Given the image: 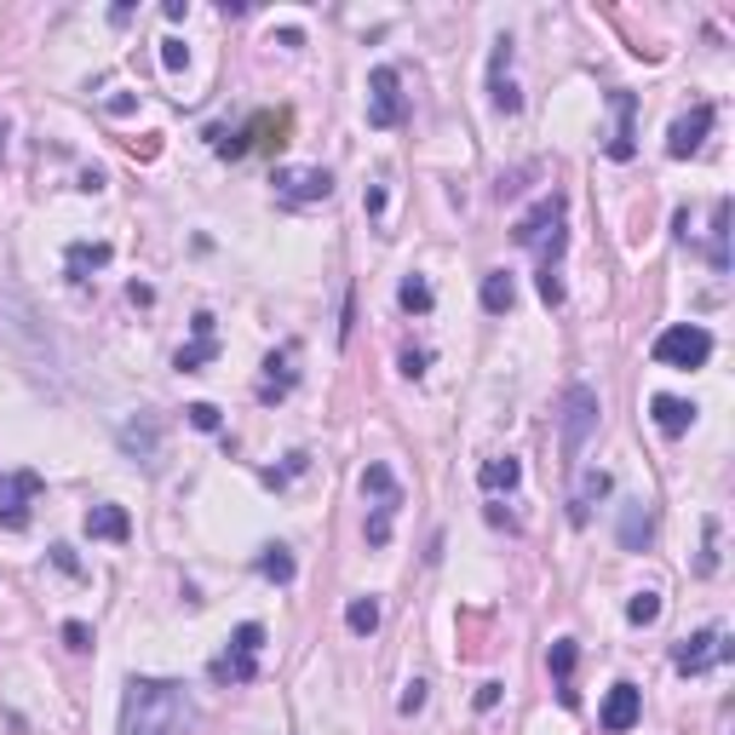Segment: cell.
I'll list each match as a JSON object with an SVG mask.
<instances>
[{"label": "cell", "instance_id": "obj_9", "mask_svg": "<svg viewBox=\"0 0 735 735\" xmlns=\"http://www.w3.org/2000/svg\"><path fill=\"white\" fill-rule=\"evenodd\" d=\"M712 121H719V110L712 104H696L689 115H678L667 127V155L672 161H689V155H701V145H707V133H712Z\"/></svg>", "mask_w": 735, "mask_h": 735}, {"label": "cell", "instance_id": "obj_26", "mask_svg": "<svg viewBox=\"0 0 735 735\" xmlns=\"http://www.w3.org/2000/svg\"><path fill=\"white\" fill-rule=\"evenodd\" d=\"M259 575L276 581V586H288V581H294V551H288V546H264V551H259Z\"/></svg>", "mask_w": 735, "mask_h": 735}, {"label": "cell", "instance_id": "obj_34", "mask_svg": "<svg viewBox=\"0 0 735 735\" xmlns=\"http://www.w3.org/2000/svg\"><path fill=\"white\" fill-rule=\"evenodd\" d=\"M425 707V678H414V684H408L402 689V701H397V712H402V719H414V712Z\"/></svg>", "mask_w": 735, "mask_h": 735}, {"label": "cell", "instance_id": "obj_37", "mask_svg": "<svg viewBox=\"0 0 735 735\" xmlns=\"http://www.w3.org/2000/svg\"><path fill=\"white\" fill-rule=\"evenodd\" d=\"M425 362H432L425 351H402V374H408V379H420V374H425Z\"/></svg>", "mask_w": 735, "mask_h": 735}, {"label": "cell", "instance_id": "obj_21", "mask_svg": "<svg viewBox=\"0 0 735 735\" xmlns=\"http://www.w3.org/2000/svg\"><path fill=\"white\" fill-rule=\"evenodd\" d=\"M87 535L92 540H127L133 535L127 506H92V512H87Z\"/></svg>", "mask_w": 735, "mask_h": 735}, {"label": "cell", "instance_id": "obj_33", "mask_svg": "<svg viewBox=\"0 0 735 735\" xmlns=\"http://www.w3.org/2000/svg\"><path fill=\"white\" fill-rule=\"evenodd\" d=\"M719 569V523L707 518V546H701V558H696V575H712Z\"/></svg>", "mask_w": 735, "mask_h": 735}, {"label": "cell", "instance_id": "obj_10", "mask_svg": "<svg viewBox=\"0 0 735 735\" xmlns=\"http://www.w3.org/2000/svg\"><path fill=\"white\" fill-rule=\"evenodd\" d=\"M35 495H40V472H29V465L0 477V528H24Z\"/></svg>", "mask_w": 735, "mask_h": 735}, {"label": "cell", "instance_id": "obj_3", "mask_svg": "<svg viewBox=\"0 0 735 735\" xmlns=\"http://www.w3.org/2000/svg\"><path fill=\"white\" fill-rule=\"evenodd\" d=\"M259 649H264V626L259 621H241L224 644V656L208 667L213 684H253L259 678Z\"/></svg>", "mask_w": 735, "mask_h": 735}, {"label": "cell", "instance_id": "obj_18", "mask_svg": "<svg viewBox=\"0 0 735 735\" xmlns=\"http://www.w3.org/2000/svg\"><path fill=\"white\" fill-rule=\"evenodd\" d=\"M696 414H701V408L684 402V397H649V420H656L661 437H684L689 425H696Z\"/></svg>", "mask_w": 735, "mask_h": 735}, {"label": "cell", "instance_id": "obj_22", "mask_svg": "<svg viewBox=\"0 0 735 735\" xmlns=\"http://www.w3.org/2000/svg\"><path fill=\"white\" fill-rule=\"evenodd\" d=\"M512 304H518L512 271H488V276H483V311H488V316H512Z\"/></svg>", "mask_w": 735, "mask_h": 735}, {"label": "cell", "instance_id": "obj_36", "mask_svg": "<svg viewBox=\"0 0 735 735\" xmlns=\"http://www.w3.org/2000/svg\"><path fill=\"white\" fill-rule=\"evenodd\" d=\"M52 563L64 569V575H80V558H75V546H52Z\"/></svg>", "mask_w": 735, "mask_h": 735}, {"label": "cell", "instance_id": "obj_6", "mask_svg": "<svg viewBox=\"0 0 735 735\" xmlns=\"http://www.w3.org/2000/svg\"><path fill=\"white\" fill-rule=\"evenodd\" d=\"M408 121V98H402V75L391 64H379L374 75H368V127L391 133Z\"/></svg>", "mask_w": 735, "mask_h": 735}, {"label": "cell", "instance_id": "obj_39", "mask_svg": "<svg viewBox=\"0 0 735 735\" xmlns=\"http://www.w3.org/2000/svg\"><path fill=\"white\" fill-rule=\"evenodd\" d=\"M362 208H368V213H374V219L385 213V190H379V184H374V190H368V196H362Z\"/></svg>", "mask_w": 735, "mask_h": 735}, {"label": "cell", "instance_id": "obj_31", "mask_svg": "<svg viewBox=\"0 0 735 735\" xmlns=\"http://www.w3.org/2000/svg\"><path fill=\"white\" fill-rule=\"evenodd\" d=\"M121 448H127V454H155V425H145V432H138V425H127V432H121Z\"/></svg>", "mask_w": 735, "mask_h": 735}, {"label": "cell", "instance_id": "obj_14", "mask_svg": "<svg viewBox=\"0 0 735 735\" xmlns=\"http://www.w3.org/2000/svg\"><path fill=\"white\" fill-rule=\"evenodd\" d=\"M190 328H196V339H190V345H184V351L173 357V368H178V374H201V368H208V362L219 357V322H213V311H196V322H190Z\"/></svg>", "mask_w": 735, "mask_h": 735}, {"label": "cell", "instance_id": "obj_7", "mask_svg": "<svg viewBox=\"0 0 735 735\" xmlns=\"http://www.w3.org/2000/svg\"><path fill=\"white\" fill-rule=\"evenodd\" d=\"M724 661H730V638L719 626H707V632H696V638H684L672 649V667H678L684 678H701L707 667H724Z\"/></svg>", "mask_w": 735, "mask_h": 735}, {"label": "cell", "instance_id": "obj_19", "mask_svg": "<svg viewBox=\"0 0 735 735\" xmlns=\"http://www.w3.org/2000/svg\"><path fill=\"white\" fill-rule=\"evenodd\" d=\"M110 241H70V253H64V271H70V282H87V271H104L110 264Z\"/></svg>", "mask_w": 735, "mask_h": 735}, {"label": "cell", "instance_id": "obj_11", "mask_svg": "<svg viewBox=\"0 0 735 735\" xmlns=\"http://www.w3.org/2000/svg\"><path fill=\"white\" fill-rule=\"evenodd\" d=\"M488 104H495L500 115H518L523 110V92L512 80V40H495V58H488Z\"/></svg>", "mask_w": 735, "mask_h": 735}, {"label": "cell", "instance_id": "obj_2", "mask_svg": "<svg viewBox=\"0 0 735 735\" xmlns=\"http://www.w3.org/2000/svg\"><path fill=\"white\" fill-rule=\"evenodd\" d=\"M178 724H184V684L127 678V696H121V735H178Z\"/></svg>", "mask_w": 735, "mask_h": 735}, {"label": "cell", "instance_id": "obj_20", "mask_svg": "<svg viewBox=\"0 0 735 735\" xmlns=\"http://www.w3.org/2000/svg\"><path fill=\"white\" fill-rule=\"evenodd\" d=\"M649 540H656V512H649L644 500H632L626 512H621V546L626 551H644Z\"/></svg>", "mask_w": 735, "mask_h": 735}, {"label": "cell", "instance_id": "obj_24", "mask_svg": "<svg viewBox=\"0 0 735 735\" xmlns=\"http://www.w3.org/2000/svg\"><path fill=\"white\" fill-rule=\"evenodd\" d=\"M397 304H402V316H432L437 294H432V282H425V276H402V288H397Z\"/></svg>", "mask_w": 735, "mask_h": 735}, {"label": "cell", "instance_id": "obj_23", "mask_svg": "<svg viewBox=\"0 0 735 735\" xmlns=\"http://www.w3.org/2000/svg\"><path fill=\"white\" fill-rule=\"evenodd\" d=\"M477 483L488 488V495H500V488H518V483H523V465H518L512 454H495V460L477 465Z\"/></svg>", "mask_w": 735, "mask_h": 735}, {"label": "cell", "instance_id": "obj_27", "mask_svg": "<svg viewBox=\"0 0 735 735\" xmlns=\"http://www.w3.org/2000/svg\"><path fill=\"white\" fill-rule=\"evenodd\" d=\"M712 271H730V201L712 208Z\"/></svg>", "mask_w": 735, "mask_h": 735}, {"label": "cell", "instance_id": "obj_1", "mask_svg": "<svg viewBox=\"0 0 735 735\" xmlns=\"http://www.w3.org/2000/svg\"><path fill=\"white\" fill-rule=\"evenodd\" d=\"M563 219H569V201L563 196H540L535 208H528L523 219H518V231H512V241L518 248H528L540 259V276H535V288H540V299L558 311L563 304V276H558V264H563V248H569V231H563Z\"/></svg>", "mask_w": 735, "mask_h": 735}, {"label": "cell", "instance_id": "obj_15", "mask_svg": "<svg viewBox=\"0 0 735 735\" xmlns=\"http://www.w3.org/2000/svg\"><path fill=\"white\" fill-rule=\"evenodd\" d=\"M609 488H615V477L603 472V465H586V472H575V495H569V523L586 528L591 523V506H598Z\"/></svg>", "mask_w": 735, "mask_h": 735}, {"label": "cell", "instance_id": "obj_4", "mask_svg": "<svg viewBox=\"0 0 735 735\" xmlns=\"http://www.w3.org/2000/svg\"><path fill=\"white\" fill-rule=\"evenodd\" d=\"M656 357L661 368H707V357H712V334L701 328V322H672V328H661V339H656Z\"/></svg>", "mask_w": 735, "mask_h": 735}, {"label": "cell", "instance_id": "obj_16", "mask_svg": "<svg viewBox=\"0 0 735 735\" xmlns=\"http://www.w3.org/2000/svg\"><path fill=\"white\" fill-rule=\"evenodd\" d=\"M638 719H644V689L621 678L615 689H609V701H603V719H598V724H603L609 735H626Z\"/></svg>", "mask_w": 735, "mask_h": 735}, {"label": "cell", "instance_id": "obj_38", "mask_svg": "<svg viewBox=\"0 0 735 735\" xmlns=\"http://www.w3.org/2000/svg\"><path fill=\"white\" fill-rule=\"evenodd\" d=\"M500 707V684H483L477 689V712H495Z\"/></svg>", "mask_w": 735, "mask_h": 735}, {"label": "cell", "instance_id": "obj_25", "mask_svg": "<svg viewBox=\"0 0 735 735\" xmlns=\"http://www.w3.org/2000/svg\"><path fill=\"white\" fill-rule=\"evenodd\" d=\"M362 495H374V506H402V488L391 477V465H368V472H362Z\"/></svg>", "mask_w": 735, "mask_h": 735}, {"label": "cell", "instance_id": "obj_13", "mask_svg": "<svg viewBox=\"0 0 735 735\" xmlns=\"http://www.w3.org/2000/svg\"><path fill=\"white\" fill-rule=\"evenodd\" d=\"M294 362H299V339H288L282 351L264 357V379H259V402H264V408L282 402V397L294 391V379H299V368H294Z\"/></svg>", "mask_w": 735, "mask_h": 735}, {"label": "cell", "instance_id": "obj_35", "mask_svg": "<svg viewBox=\"0 0 735 735\" xmlns=\"http://www.w3.org/2000/svg\"><path fill=\"white\" fill-rule=\"evenodd\" d=\"M64 644L75 649V656H87V649H92V632L80 626V621H70V626H64Z\"/></svg>", "mask_w": 735, "mask_h": 735}, {"label": "cell", "instance_id": "obj_17", "mask_svg": "<svg viewBox=\"0 0 735 735\" xmlns=\"http://www.w3.org/2000/svg\"><path fill=\"white\" fill-rule=\"evenodd\" d=\"M575 661H581V644H575V638H558V644H551V656H546L551 684H558V701H563L569 712L581 707V696H575Z\"/></svg>", "mask_w": 735, "mask_h": 735}, {"label": "cell", "instance_id": "obj_5", "mask_svg": "<svg viewBox=\"0 0 735 735\" xmlns=\"http://www.w3.org/2000/svg\"><path fill=\"white\" fill-rule=\"evenodd\" d=\"M598 391H591V385H569L563 391V402H558V420H563V454L575 460L581 454V443L598 432Z\"/></svg>", "mask_w": 735, "mask_h": 735}, {"label": "cell", "instance_id": "obj_8", "mask_svg": "<svg viewBox=\"0 0 735 735\" xmlns=\"http://www.w3.org/2000/svg\"><path fill=\"white\" fill-rule=\"evenodd\" d=\"M276 196L288 208H304V201H328L334 196V173L328 167H276Z\"/></svg>", "mask_w": 735, "mask_h": 735}, {"label": "cell", "instance_id": "obj_30", "mask_svg": "<svg viewBox=\"0 0 735 735\" xmlns=\"http://www.w3.org/2000/svg\"><path fill=\"white\" fill-rule=\"evenodd\" d=\"M161 70H167V75H184V70H190V47H184L178 35L161 40Z\"/></svg>", "mask_w": 735, "mask_h": 735}, {"label": "cell", "instance_id": "obj_29", "mask_svg": "<svg viewBox=\"0 0 735 735\" xmlns=\"http://www.w3.org/2000/svg\"><path fill=\"white\" fill-rule=\"evenodd\" d=\"M626 621L632 626H656L661 621V591H638V598L626 603Z\"/></svg>", "mask_w": 735, "mask_h": 735}, {"label": "cell", "instance_id": "obj_12", "mask_svg": "<svg viewBox=\"0 0 735 735\" xmlns=\"http://www.w3.org/2000/svg\"><path fill=\"white\" fill-rule=\"evenodd\" d=\"M609 110H615V138H609V161H632V155H638V92L615 87V92H609Z\"/></svg>", "mask_w": 735, "mask_h": 735}, {"label": "cell", "instance_id": "obj_28", "mask_svg": "<svg viewBox=\"0 0 735 735\" xmlns=\"http://www.w3.org/2000/svg\"><path fill=\"white\" fill-rule=\"evenodd\" d=\"M345 626H351L357 638L379 632V598H351V609H345Z\"/></svg>", "mask_w": 735, "mask_h": 735}, {"label": "cell", "instance_id": "obj_32", "mask_svg": "<svg viewBox=\"0 0 735 735\" xmlns=\"http://www.w3.org/2000/svg\"><path fill=\"white\" fill-rule=\"evenodd\" d=\"M184 420H190L196 432H219V425H224V414H219L213 402H190V408H184Z\"/></svg>", "mask_w": 735, "mask_h": 735}]
</instances>
